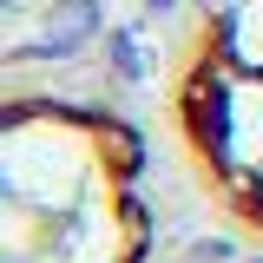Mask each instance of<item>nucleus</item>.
I'll use <instances>...</instances> for the list:
<instances>
[{
  "label": "nucleus",
  "instance_id": "7ed1b4c3",
  "mask_svg": "<svg viewBox=\"0 0 263 263\" xmlns=\"http://www.w3.org/2000/svg\"><path fill=\"white\" fill-rule=\"evenodd\" d=\"M191 257H197V263H230L237 250H230V237H197V243H191Z\"/></svg>",
  "mask_w": 263,
  "mask_h": 263
},
{
  "label": "nucleus",
  "instance_id": "20e7f679",
  "mask_svg": "<svg viewBox=\"0 0 263 263\" xmlns=\"http://www.w3.org/2000/svg\"><path fill=\"white\" fill-rule=\"evenodd\" d=\"M204 7H211V13H237L243 0H204Z\"/></svg>",
  "mask_w": 263,
  "mask_h": 263
},
{
  "label": "nucleus",
  "instance_id": "39448f33",
  "mask_svg": "<svg viewBox=\"0 0 263 263\" xmlns=\"http://www.w3.org/2000/svg\"><path fill=\"white\" fill-rule=\"evenodd\" d=\"M171 7H178V0H145V13H171Z\"/></svg>",
  "mask_w": 263,
  "mask_h": 263
},
{
  "label": "nucleus",
  "instance_id": "423d86ee",
  "mask_svg": "<svg viewBox=\"0 0 263 263\" xmlns=\"http://www.w3.org/2000/svg\"><path fill=\"white\" fill-rule=\"evenodd\" d=\"M250 263H263V257H250Z\"/></svg>",
  "mask_w": 263,
  "mask_h": 263
},
{
  "label": "nucleus",
  "instance_id": "f257e3e1",
  "mask_svg": "<svg viewBox=\"0 0 263 263\" xmlns=\"http://www.w3.org/2000/svg\"><path fill=\"white\" fill-rule=\"evenodd\" d=\"M92 33H99V0H60V7H46V33L33 46H20V60H66Z\"/></svg>",
  "mask_w": 263,
  "mask_h": 263
},
{
  "label": "nucleus",
  "instance_id": "f03ea898",
  "mask_svg": "<svg viewBox=\"0 0 263 263\" xmlns=\"http://www.w3.org/2000/svg\"><path fill=\"white\" fill-rule=\"evenodd\" d=\"M112 72L119 79H152V53L132 27H112Z\"/></svg>",
  "mask_w": 263,
  "mask_h": 263
}]
</instances>
